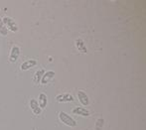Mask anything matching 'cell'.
Instances as JSON below:
<instances>
[{
  "label": "cell",
  "instance_id": "cell-1",
  "mask_svg": "<svg viewBox=\"0 0 146 130\" xmlns=\"http://www.w3.org/2000/svg\"><path fill=\"white\" fill-rule=\"evenodd\" d=\"M59 118L64 124L69 127H76L78 124L77 121H76L71 115H69L67 112H65V111H61V112L59 113Z\"/></svg>",
  "mask_w": 146,
  "mask_h": 130
},
{
  "label": "cell",
  "instance_id": "cell-2",
  "mask_svg": "<svg viewBox=\"0 0 146 130\" xmlns=\"http://www.w3.org/2000/svg\"><path fill=\"white\" fill-rule=\"evenodd\" d=\"M2 21H3L4 25L6 26L7 30H10L12 32H17L18 31V25L16 24V22L14 21L12 18L8 17V16H5V17L2 18Z\"/></svg>",
  "mask_w": 146,
  "mask_h": 130
},
{
  "label": "cell",
  "instance_id": "cell-3",
  "mask_svg": "<svg viewBox=\"0 0 146 130\" xmlns=\"http://www.w3.org/2000/svg\"><path fill=\"white\" fill-rule=\"evenodd\" d=\"M20 56V48L18 46H13L9 54V62L10 63H16Z\"/></svg>",
  "mask_w": 146,
  "mask_h": 130
},
{
  "label": "cell",
  "instance_id": "cell-4",
  "mask_svg": "<svg viewBox=\"0 0 146 130\" xmlns=\"http://www.w3.org/2000/svg\"><path fill=\"white\" fill-rule=\"evenodd\" d=\"M72 112L74 114H77V115H80V116H85V117H88L90 115V111L88 110V108L84 106H77L75 108H73Z\"/></svg>",
  "mask_w": 146,
  "mask_h": 130
},
{
  "label": "cell",
  "instance_id": "cell-5",
  "mask_svg": "<svg viewBox=\"0 0 146 130\" xmlns=\"http://www.w3.org/2000/svg\"><path fill=\"white\" fill-rule=\"evenodd\" d=\"M78 99H79L80 103L82 105H84V106H88V104H90V98H88V94H86L84 90H79L78 92Z\"/></svg>",
  "mask_w": 146,
  "mask_h": 130
},
{
  "label": "cell",
  "instance_id": "cell-6",
  "mask_svg": "<svg viewBox=\"0 0 146 130\" xmlns=\"http://www.w3.org/2000/svg\"><path fill=\"white\" fill-rule=\"evenodd\" d=\"M56 100L58 102L63 103V102H73L75 99H74V96L71 94H62L56 96Z\"/></svg>",
  "mask_w": 146,
  "mask_h": 130
},
{
  "label": "cell",
  "instance_id": "cell-7",
  "mask_svg": "<svg viewBox=\"0 0 146 130\" xmlns=\"http://www.w3.org/2000/svg\"><path fill=\"white\" fill-rule=\"evenodd\" d=\"M55 72L54 71H48V72H45V74L43 75L42 78H41V84H47L50 80H52L53 78L55 77Z\"/></svg>",
  "mask_w": 146,
  "mask_h": 130
},
{
  "label": "cell",
  "instance_id": "cell-8",
  "mask_svg": "<svg viewBox=\"0 0 146 130\" xmlns=\"http://www.w3.org/2000/svg\"><path fill=\"white\" fill-rule=\"evenodd\" d=\"M29 104H30V107H31V110H32V112L34 113L35 115L41 114L42 109H41V107L39 106V103H38V101H37V99L32 98V99L30 100Z\"/></svg>",
  "mask_w": 146,
  "mask_h": 130
},
{
  "label": "cell",
  "instance_id": "cell-9",
  "mask_svg": "<svg viewBox=\"0 0 146 130\" xmlns=\"http://www.w3.org/2000/svg\"><path fill=\"white\" fill-rule=\"evenodd\" d=\"M36 65H37V61H36V60L30 59V60H27V61L24 62V63L22 64L21 66H20V69H21L22 71H28L29 69H32V68H34Z\"/></svg>",
  "mask_w": 146,
  "mask_h": 130
},
{
  "label": "cell",
  "instance_id": "cell-10",
  "mask_svg": "<svg viewBox=\"0 0 146 130\" xmlns=\"http://www.w3.org/2000/svg\"><path fill=\"white\" fill-rule=\"evenodd\" d=\"M37 101H38L39 106L41 107V109H44L45 107L47 106V104H48V96H47V94H39V98Z\"/></svg>",
  "mask_w": 146,
  "mask_h": 130
},
{
  "label": "cell",
  "instance_id": "cell-11",
  "mask_svg": "<svg viewBox=\"0 0 146 130\" xmlns=\"http://www.w3.org/2000/svg\"><path fill=\"white\" fill-rule=\"evenodd\" d=\"M76 47H77V49L81 53H83V54L88 53V50H87V47H86V45H85V42H84L82 39L79 38V39L76 40Z\"/></svg>",
  "mask_w": 146,
  "mask_h": 130
},
{
  "label": "cell",
  "instance_id": "cell-12",
  "mask_svg": "<svg viewBox=\"0 0 146 130\" xmlns=\"http://www.w3.org/2000/svg\"><path fill=\"white\" fill-rule=\"evenodd\" d=\"M45 74V71L43 69L41 70H38V71L35 73V77H34V80H35V82H37V84H39V82H41V78H42L43 75Z\"/></svg>",
  "mask_w": 146,
  "mask_h": 130
},
{
  "label": "cell",
  "instance_id": "cell-13",
  "mask_svg": "<svg viewBox=\"0 0 146 130\" xmlns=\"http://www.w3.org/2000/svg\"><path fill=\"white\" fill-rule=\"evenodd\" d=\"M8 34V30L6 28V26L4 25L3 21H2V18H0V35L3 37H6Z\"/></svg>",
  "mask_w": 146,
  "mask_h": 130
},
{
  "label": "cell",
  "instance_id": "cell-14",
  "mask_svg": "<svg viewBox=\"0 0 146 130\" xmlns=\"http://www.w3.org/2000/svg\"><path fill=\"white\" fill-rule=\"evenodd\" d=\"M104 118H98L96 121V125H94V129L96 130H102L104 127Z\"/></svg>",
  "mask_w": 146,
  "mask_h": 130
}]
</instances>
